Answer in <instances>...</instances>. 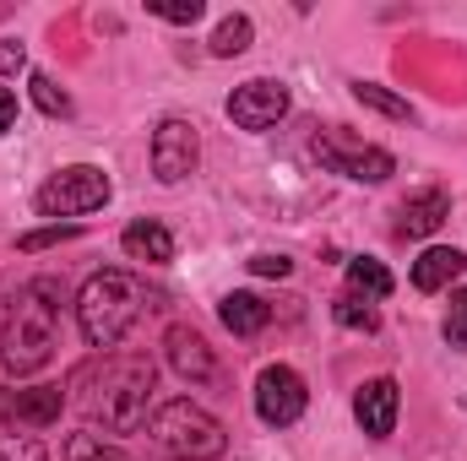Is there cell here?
Masks as SVG:
<instances>
[{
	"label": "cell",
	"instance_id": "ba28073f",
	"mask_svg": "<svg viewBox=\"0 0 467 461\" xmlns=\"http://www.w3.org/2000/svg\"><path fill=\"white\" fill-rule=\"evenodd\" d=\"M196 158H202V141H196V125L191 119H163L152 130V174L163 185H180L196 174Z\"/></svg>",
	"mask_w": 467,
	"mask_h": 461
},
{
	"label": "cell",
	"instance_id": "7a4b0ae2",
	"mask_svg": "<svg viewBox=\"0 0 467 461\" xmlns=\"http://www.w3.org/2000/svg\"><path fill=\"white\" fill-rule=\"evenodd\" d=\"M147 402H152V364L136 353H115L99 369L82 374V407L88 418H99L109 435H130L147 424Z\"/></svg>",
	"mask_w": 467,
	"mask_h": 461
},
{
	"label": "cell",
	"instance_id": "4316f807",
	"mask_svg": "<svg viewBox=\"0 0 467 461\" xmlns=\"http://www.w3.org/2000/svg\"><path fill=\"white\" fill-rule=\"evenodd\" d=\"M250 271H261V277H288V271H294V261H288V255H255V261H250Z\"/></svg>",
	"mask_w": 467,
	"mask_h": 461
},
{
	"label": "cell",
	"instance_id": "8992f818",
	"mask_svg": "<svg viewBox=\"0 0 467 461\" xmlns=\"http://www.w3.org/2000/svg\"><path fill=\"white\" fill-rule=\"evenodd\" d=\"M109 190H115V185H109L104 169H93V163H71V169H60V174L38 190V212H44V218H82V212L104 207Z\"/></svg>",
	"mask_w": 467,
	"mask_h": 461
},
{
	"label": "cell",
	"instance_id": "44dd1931",
	"mask_svg": "<svg viewBox=\"0 0 467 461\" xmlns=\"http://www.w3.org/2000/svg\"><path fill=\"white\" fill-rule=\"evenodd\" d=\"M250 49V16H223L218 33H213V55H244Z\"/></svg>",
	"mask_w": 467,
	"mask_h": 461
},
{
	"label": "cell",
	"instance_id": "5b68a950",
	"mask_svg": "<svg viewBox=\"0 0 467 461\" xmlns=\"http://www.w3.org/2000/svg\"><path fill=\"white\" fill-rule=\"evenodd\" d=\"M310 152H316V158H321L332 174L358 179V185H380V179H391V174H397V158H391L386 147H369V141H358V136H353V130H343V125L321 130Z\"/></svg>",
	"mask_w": 467,
	"mask_h": 461
},
{
	"label": "cell",
	"instance_id": "7402d4cb",
	"mask_svg": "<svg viewBox=\"0 0 467 461\" xmlns=\"http://www.w3.org/2000/svg\"><path fill=\"white\" fill-rule=\"evenodd\" d=\"M33 104L44 109V115H71V98L55 87V77H44V71H33Z\"/></svg>",
	"mask_w": 467,
	"mask_h": 461
},
{
	"label": "cell",
	"instance_id": "30bf717a",
	"mask_svg": "<svg viewBox=\"0 0 467 461\" xmlns=\"http://www.w3.org/2000/svg\"><path fill=\"white\" fill-rule=\"evenodd\" d=\"M397 407H402V391H397V380H364L358 385V396H353V418H358V429L369 435V440H386L391 429H397Z\"/></svg>",
	"mask_w": 467,
	"mask_h": 461
},
{
	"label": "cell",
	"instance_id": "603a6c76",
	"mask_svg": "<svg viewBox=\"0 0 467 461\" xmlns=\"http://www.w3.org/2000/svg\"><path fill=\"white\" fill-rule=\"evenodd\" d=\"M0 461H44V446L33 435H0Z\"/></svg>",
	"mask_w": 467,
	"mask_h": 461
},
{
	"label": "cell",
	"instance_id": "7c38bea8",
	"mask_svg": "<svg viewBox=\"0 0 467 461\" xmlns=\"http://www.w3.org/2000/svg\"><path fill=\"white\" fill-rule=\"evenodd\" d=\"M446 218H451V196H446L441 185H430V190H419V196H408V201H402V212H397V233L424 239V233L441 229Z\"/></svg>",
	"mask_w": 467,
	"mask_h": 461
},
{
	"label": "cell",
	"instance_id": "e0dca14e",
	"mask_svg": "<svg viewBox=\"0 0 467 461\" xmlns=\"http://www.w3.org/2000/svg\"><path fill=\"white\" fill-rule=\"evenodd\" d=\"M348 288L358 299H386V293H391V271H386L380 261L358 255V261H348Z\"/></svg>",
	"mask_w": 467,
	"mask_h": 461
},
{
	"label": "cell",
	"instance_id": "52a82bcc",
	"mask_svg": "<svg viewBox=\"0 0 467 461\" xmlns=\"http://www.w3.org/2000/svg\"><path fill=\"white\" fill-rule=\"evenodd\" d=\"M305 380L288 369V364H266L261 374H255V413H261V424H272V429H288V424H299V413H305Z\"/></svg>",
	"mask_w": 467,
	"mask_h": 461
},
{
	"label": "cell",
	"instance_id": "83f0119b",
	"mask_svg": "<svg viewBox=\"0 0 467 461\" xmlns=\"http://www.w3.org/2000/svg\"><path fill=\"white\" fill-rule=\"evenodd\" d=\"M22 66H27L22 44H11V38H5V44H0V71H22Z\"/></svg>",
	"mask_w": 467,
	"mask_h": 461
},
{
	"label": "cell",
	"instance_id": "8fae6325",
	"mask_svg": "<svg viewBox=\"0 0 467 461\" xmlns=\"http://www.w3.org/2000/svg\"><path fill=\"white\" fill-rule=\"evenodd\" d=\"M163 353H169L174 374L191 380V385H207V380L218 374V358H213V347H207V337H202L196 326H169V332H163Z\"/></svg>",
	"mask_w": 467,
	"mask_h": 461
},
{
	"label": "cell",
	"instance_id": "d4e9b609",
	"mask_svg": "<svg viewBox=\"0 0 467 461\" xmlns=\"http://www.w3.org/2000/svg\"><path fill=\"white\" fill-rule=\"evenodd\" d=\"M446 343H451V347H467V288L451 299V315H446Z\"/></svg>",
	"mask_w": 467,
	"mask_h": 461
},
{
	"label": "cell",
	"instance_id": "3957f363",
	"mask_svg": "<svg viewBox=\"0 0 467 461\" xmlns=\"http://www.w3.org/2000/svg\"><path fill=\"white\" fill-rule=\"evenodd\" d=\"M147 288L130 271H93L77 293V326L93 347H115L136 321H141Z\"/></svg>",
	"mask_w": 467,
	"mask_h": 461
},
{
	"label": "cell",
	"instance_id": "f1b7e54d",
	"mask_svg": "<svg viewBox=\"0 0 467 461\" xmlns=\"http://www.w3.org/2000/svg\"><path fill=\"white\" fill-rule=\"evenodd\" d=\"M11 125H16V93H11V87H0V136H5Z\"/></svg>",
	"mask_w": 467,
	"mask_h": 461
},
{
	"label": "cell",
	"instance_id": "2e32d148",
	"mask_svg": "<svg viewBox=\"0 0 467 461\" xmlns=\"http://www.w3.org/2000/svg\"><path fill=\"white\" fill-rule=\"evenodd\" d=\"M218 315H223V326H229L234 337H255V332L272 321L266 299H255V293H229V299L218 304Z\"/></svg>",
	"mask_w": 467,
	"mask_h": 461
},
{
	"label": "cell",
	"instance_id": "d6986e66",
	"mask_svg": "<svg viewBox=\"0 0 467 461\" xmlns=\"http://www.w3.org/2000/svg\"><path fill=\"white\" fill-rule=\"evenodd\" d=\"M332 315H337V326H348V332H375V326H380L375 304H369V299H358V293H343V299L332 304Z\"/></svg>",
	"mask_w": 467,
	"mask_h": 461
},
{
	"label": "cell",
	"instance_id": "ac0fdd59",
	"mask_svg": "<svg viewBox=\"0 0 467 461\" xmlns=\"http://www.w3.org/2000/svg\"><path fill=\"white\" fill-rule=\"evenodd\" d=\"M66 461H136L130 451H119L115 440H104V435H71L66 440Z\"/></svg>",
	"mask_w": 467,
	"mask_h": 461
},
{
	"label": "cell",
	"instance_id": "cb8c5ba5",
	"mask_svg": "<svg viewBox=\"0 0 467 461\" xmlns=\"http://www.w3.org/2000/svg\"><path fill=\"white\" fill-rule=\"evenodd\" d=\"M152 11H158L163 22H180V27H191V22L202 16V0H158Z\"/></svg>",
	"mask_w": 467,
	"mask_h": 461
},
{
	"label": "cell",
	"instance_id": "9a60e30c",
	"mask_svg": "<svg viewBox=\"0 0 467 461\" xmlns=\"http://www.w3.org/2000/svg\"><path fill=\"white\" fill-rule=\"evenodd\" d=\"M66 407V391L60 385H33V391H16L11 396V424H27V429H49Z\"/></svg>",
	"mask_w": 467,
	"mask_h": 461
},
{
	"label": "cell",
	"instance_id": "277c9868",
	"mask_svg": "<svg viewBox=\"0 0 467 461\" xmlns=\"http://www.w3.org/2000/svg\"><path fill=\"white\" fill-rule=\"evenodd\" d=\"M152 440L174 461H218L229 446V429L207 407H196L191 396H174L152 413Z\"/></svg>",
	"mask_w": 467,
	"mask_h": 461
},
{
	"label": "cell",
	"instance_id": "5bb4252c",
	"mask_svg": "<svg viewBox=\"0 0 467 461\" xmlns=\"http://www.w3.org/2000/svg\"><path fill=\"white\" fill-rule=\"evenodd\" d=\"M119 244H125V255H130V261H147V266L174 261V233L163 229V223H152V218H136L130 229L119 233Z\"/></svg>",
	"mask_w": 467,
	"mask_h": 461
},
{
	"label": "cell",
	"instance_id": "484cf974",
	"mask_svg": "<svg viewBox=\"0 0 467 461\" xmlns=\"http://www.w3.org/2000/svg\"><path fill=\"white\" fill-rule=\"evenodd\" d=\"M55 239H77V223H55V229H38V233H22V250H44Z\"/></svg>",
	"mask_w": 467,
	"mask_h": 461
},
{
	"label": "cell",
	"instance_id": "9c48e42d",
	"mask_svg": "<svg viewBox=\"0 0 467 461\" xmlns=\"http://www.w3.org/2000/svg\"><path fill=\"white\" fill-rule=\"evenodd\" d=\"M283 115H288V87H283V82H266V77H255V82L234 87L229 119L239 125V130H272Z\"/></svg>",
	"mask_w": 467,
	"mask_h": 461
},
{
	"label": "cell",
	"instance_id": "ffe728a7",
	"mask_svg": "<svg viewBox=\"0 0 467 461\" xmlns=\"http://www.w3.org/2000/svg\"><path fill=\"white\" fill-rule=\"evenodd\" d=\"M353 98H358V104H369L375 115L413 119V109H408V98H397V93H386V87H375V82H353Z\"/></svg>",
	"mask_w": 467,
	"mask_h": 461
},
{
	"label": "cell",
	"instance_id": "4fadbf2b",
	"mask_svg": "<svg viewBox=\"0 0 467 461\" xmlns=\"http://www.w3.org/2000/svg\"><path fill=\"white\" fill-rule=\"evenodd\" d=\"M462 271H467V255H462V250L435 244V250H424V255L413 261V288H419V293H441V288H451Z\"/></svg>",
	"mask_w": 467,
	"mask_h": 461
},
{
	"label": "cell",
	"instance_id": "6da1fadb",
	"mask_svg": "<svg viewBox=\"0 0 467 461\" xmlns=\"http://www.w3.org/2000/svg\"><path fill=\"white\" fill-rule=\"evenodd\" d=\"M60 299L66 293H60L55 277H33L16 293V304H11V315L0 326V364H5V374H38L49 364L55 332H60Z\"/></svg>",
	"mask_w": 467,
	"mask_h": 461
},
{
	"label": "cell",
	"instance_id": "f546056e",
	"mask_svg": "<svg viewBox=\"0 0 467 461\" xmlns=\"http://www.w3.org/2000/svg\"><path fill=\"white\" fill-rule=\"evenodd\" d=\"M0 424H11V391H0Z\"/></svg>",
	"mask_w": 467,
	"mask_h": 461
}]
</instances>
